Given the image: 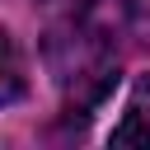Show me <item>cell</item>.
<instances>
[{
  "instance_id": "3957f363",
  "label": "cell",
  "mask_w": 150,
  "mask_h": 150,
  "mask_svg": "<svg viewBox=\"0 0 150 150\" xmlns=\"http://www.w3.org/2000/svg\"><path fill=\"white\" fill-rule=\"evenodd\" d=\"M19 94H23V56L14 38L0 28V103H14Z\"/></svg>"
},
{
  "instance_id": "6da1fadb",
  "label": "cell",
  "mask_w": 150,
  "mask_h": 150,
  "mask_svg": "<svg viewBox=\"0 0 150 150\" xmlns=\"http://www.w3.org/2000/svg\"><path fill=\"white\" fill-rule=\"evenodd\" d=\"M47 66L70 108H94L117 84V47L108 23H98L89 5H75L47 33Z\"/></svg>"
},
{
  "instance_id": "7a4b0ae2",
  "label": "cell",
  "mask_w": 150,
  "mask_h": 150,
  "mask_svg": "<svg viewBox=\"0 0 150 150\" xmlns=\"http://www.w3.org/2000/svg\"><path fill=\"white\" fill-rule=\"evenodd\" d=\"M112 145H145L150 150V75H141V84L131 89V103H127L122 122L112 127Z\"/></svg>"
}]
</instances>
